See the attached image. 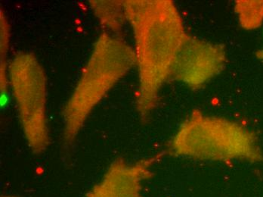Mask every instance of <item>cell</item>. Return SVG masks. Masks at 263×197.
I'll use <instances>...</instances> for the list:
<instances>
[{"label":"cell","mask_w":263,"mask_h":197,"mask_svg":"<svg viewBox=\"0 0 263 197\" xmlns=\"http://www.w3.org/2000/svg\"><path fill=\"white\" fill-rule=\"evenodd\" d=\"M136 41L139 86L137 110L145 120L158 103L159 93L171 78L178 53L189 33L171 0L123 1Z\"/></svg>","instance_id":"1"},{"label":"cell","mask_w":263,"mask_h":197,"mask_svg":"<svg viewBox=\"0 0 263 197\" xmlns=\"http://www.w3.org/2000/svg\"><path fill=\"white\" fill-rule=\"evenodd\" d=\"M169 153L205 161L259 163L263 153L254 132L219 117L194 110L172 139Z\"/></svg>","instance_id":"2"},{"label":"cell","mask_w":263,"mask_h":197,"mask_svg":"<svg viewBox=\"0 0 263 197\" xmlns=\"http://www.w3.org/2000/svg\"><path fill=\"white\" fill-rule=\"evenodd\" d=\"M136 65L135 51L104 33L98 39L73 94L63 111L64 140L71 144L94 107Z\"/></svg>","instance_id":"3"},{"label":"cell","mask_w":263,"mask_h":197,"mask_svg":"<svg viewBox=\"0 0 263 197\" xmlns=\"http://www.w3.org/2000/svg\"><path fill=\"white\" fill-rule=\"evenodd\" d=\"M9 74L27 142L33 153H42L49 144L44 72L32 54L20 53L11 62Z\"/></svg>","instance_id":"4"},{"label":"cell","mask_w":263,"mask_h":197,"mask_svg":"<svg viewBox=\"0 0 263 197\" xmlns=\"http://www.w3.org/2000/svg\"><path fill=\"white\" fill-rule=\"evenodd\" d=\"M226 60L223 45L187 34L175 61L171 78L191 89H200L222 71Z\"/></svg>","instance_id":"5"},{"label":"cell","mask_w":263,"mask_h":197,"mask_svg":"<svg viewBox=\"0 0 263 197\" xmlns=\"http://www.w3.org/2000/svg\"><path fill=\"white\" fill-rule=\"evenodd\" d=\"M162 153L129 165L118 159L86 197H142V182L152 177L151 168Z\"/></svg>","instance_id":"6"},{"label":"cell","mask_w":263,"mask_h":197,"mask_svg":"<svg viewBox=\"0 0 263 197\" xmlns=\"http://www.w3.org/2000/svg\"><path fill=\"white\" fill-rule=\"evenodd\" d=\"M93 7L99 19L110 30L118 31L121 30L126 19L123 2H92Z\"/></svg>","instance_id":"7"},{"label":"cell","mask_w":263,"mask_h":197,"mask_svg":"<svg viewBox=\"0 0 263 197\" xmlns=\"http://www.w3.org/2000/svg\"><path fill=\"white\" fill-rule=\"evenodd\" d=\"M235 9L243 28L254 29L262 25L263 1H238Z\"/></svg>","instance_id":"8"},{"label":"cell","mask_w":263,"mask_h":197,"mask_svg":"<svg viewBox=\"0 0 263 197\" xmlns=\"http://www.w3.org/2000/svg\"><path fill=\"white\" fill-rule=\"evenodd\" d=\"M256 57L259 59H262L263 60V49H260V50H258L256 52Z\"/></svg>","instance_id":"9"},{"label":"cell","mask_w":263,"mask_h":197,"mask_svg":"<svg viewBox=\"0 0 263 197\" xmlns=\"http://www.w3.org/2000/svg\"><path fill=\"white\" fill-rule=\"evenodd\" d=\"M3 197H16V196H3Z\"/></svg>","instance_id":"10"}]
</instances>
